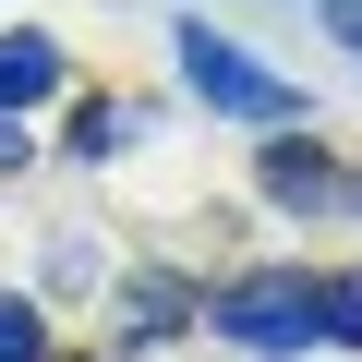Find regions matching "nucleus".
<instances>
[{"instance_id":"f257e3e1","label":"nucleus","mask_w":362,"mask_h":362,"mask_svg":"<svg viewBox=\"0 0 362 362\" xmlns=\"http://www.w3.org/2000/svg\"><path fill=\"white\" fill-rule=\"evenodd\" d=\"M169 49H181V73H194V85H206V97H218L230 121H302V97H290V85H278L266 61H242V49L218 37V25H181Z\"/></svg>"},{"instance_id":"f03ea898","label":"nucleus","mask_w":362,"mask_h":362,"mask_svg":"<svg viewBox=\"0 0 362 362\" xmlns=\"http://www.w3.org/2000/svg\"><path fill=\"white\" fill-rule=\"evenodd\" d=\"M218 326H230L242 350H266V362H278V350H302V338H314V278H242Z\"/></svg>"},{"instance_id":"7ed1b4c3","label":"nucleus","mask_w":362,"mask_h":362,"mask_svg":"<svg viewBox=\"0 0 362 362\" xmlns=\"http://www.w3.org/2000/svg\"><path fill=\"white\" fill-rule=\"evenodd\" d=\"M61 73H73V61H61V37H0V121H13V109H37Z\"/></svg>"},{"instance_id":"20e7f679","label":"nucleus","mask_w":362,"mask_h":362,"mask_svg":"<svg viewBox=\"0 0 362 362\" xmlns=\"http://www.w3.org/2000/svg\"><path fill=\"white\" fill-rule=\"evenodd\" d=\"M314 338L362 350V278H326V290H314Z\"/></svg>"},{"instance_id":"39448f33","label":"nucleus","mask_w":362,"mask_h":362,"mask_svg":"<svg viewBox=\"0 0 362 362\" xmlns=\"http://www.w3.org/2000/svg\"><path fill=\"white\" fill-rule=\"evenodd\" d=\"M49 350V326H37V302H0V362H37Z\"/></svg>"},{"instance_id":"423d86ee","label":"nucleus","mask_w":362,"mask_h":362,"mask_svg":"<svg viewBox=\"0 0 362 362\" xmlns=\"http://www.w3.org/2000/svg\"><path fill=\"white\" fill-rule=\"evenodd\" d=\"M338 37H350V49H362V0H338Z\"/></svg>"}]
</instances>
